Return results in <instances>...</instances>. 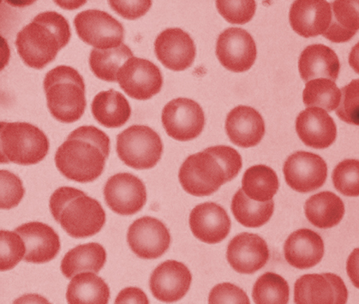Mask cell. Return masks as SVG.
Instances as JSON below:
<instances>
[{"mask_svg":"<svg viewBox=\"0 0 359 304\" xmlns=\"http://www.w3.org/2000/svg\"><path fill=\"white\" fill-rule=\"evenodd\" d=\"M109 153L110 139L105 132L95 126H82L57 148L55 164L65 178L90 183L102 174Z\"/></svg>","mask_w":359,"mask_h":304,"instance_id":"obj_1","label":"cell"},{"mask_svg":"<svg viewBox=\"0 0 359 304\" xmlns=\"http://www.w3.org/2000/svg\"><path fill=\"white\" fill-rule=\"evenodd\" d=\"M72 33L69 22L55 11L38 14L18 34L15 45L22 60L29 67L41 70L56 59L69 43Z\"/></svg>","mask_w":359,"mask_h":304,"instance_id":"obj_2","label":"cell"},{"mask_svg":"<svg viewBox=\"0 0 359 304\" xmlns=\"http://www.w3.org/2000/svg\"><path fill=\"white\" fill-rule=\"evenodd\" d=\"M50 210L62 228L74 238L95 236L106 223L105 211L97 200L72 187H61L53 192Z\"/></svg>","mask_w":359,"mask_h":304,"instance_id":"obj_3","label":"cell"},{"mask_svg":"<svg viewBox=\"0 0 359 304\" xmlns=\"http://www.w3.org/2000/svg\"><path fill=\"white\" fill-rule=\"evenodd\" d=\"M43 84L46 103L54 118L72 124L82 118L87 106L86 91L79 71L60 65L46 73Z\"/></svg>","mask_w":359,"mask_h":304,"instance_id":"obj_4","label":"cell"},{"mask_svg":"<svg viewBox=\"0 0 359 304\" xmlns=\"http://www.w3.org/2000/svg\"><path fill=\"white\" fill-rule=\"evenodd\" d=\"M0 139L3 164L36 165L45 159L49 150L45 133L29 123L2 122Z\"/></svg>","mask_w":359,"mask_h":304,"instance_id":"obj_5","label":"cell"},{"mask_svg":"<svg viewBox=\"0 0 359 304\" xmlns=\"http://www.w3.org/2000/svg\"><path fill=\"white\" fill-rule=\"evenodd\" d=\"M163 144L149 126L133 125L117 137V153L123 163L136 170H147L159 163Z\"/></svg>","mask_w":359,"mask_h":304,"instance_id":"obj_6","label":"cell"},{"mask_svg":"<svg viewBox=\"0 0 359 304\" xmlns=\"http://www.w3.org/2000/svg\"><path fill=\"white\" fill-rule=\"evenodd\" d=\"M179 179L184 190L195 196L214 194L229 182L221 163L206 149L184 160L180 169Z\"/></svg>","mask_w":359,"mask_h":304,"instance_id":"obj_7","label":"cell"},{"mask_svg":"<svg viewBox=\"0 0 359 304\" xmlns=\"http://www.w3.org/2000/svg\"><path fill=\"white\" fill-rule=\"evenodd\" d=\"M74 25L80 39L96 49L116 48L123 44V25L105 11H82L76 15Z\"/></svg>","mask_w":359,"mask_h":304,"instance_id":"obj_8","label":"cell"},{"mask_svg":"<svg viewBox=\"0 0 359 304\" xmlns=\"http://www.w3.org/2000/svg\"><path fill=\"white\" fill-rule=\"evenodd\" d=\"M161 120L168 136L181 141L196 139L205 125L202 107L187 98H177L168 102L162 111Z\"/></svg>","mask_w":359,"mask_h":304,"instance_id":"obj_9","label":"cell"},{"mask_svg":"<svg viewBox=\"0 0 359 304\" xmlns=\"http://www.w3.org/2000/svg\"><path fill=\"white\" fill-rule=\"evenodd\" d=\"M119 86L130 97L146 101L159 94L163 78L156 64L149 60L133 57L126 61L118 73Z\"/></svg>","mask_w":359,"mask_h":304,"instance_id":"obj_10","label":"cell"},{"mask_svg":"<svg viewBox=\"0 0 359 304\" xmlns=\"http://www.w3.org/2000/svg\"><path fill=\"white\" fill-rule=\"evenodd\" d=\"M127 241L135 255L142 259L153 260L167 252L171 236L159 219L147 216L137 219L130 225Z\"/></svg>","mask_w":359,"mask_h":304,"instance_id":"obj_11","label":"cell"},{"mask_svg":"<svg viewBox=\"0 0 359 304\" xmlns=\"http://www.w3.org/2000/svg\"><path fill=\"white\" fill-rule=\"evenodd\" d=\"M283 172L288 186L299 193L318 190L325 184L327 177L325 160L310 152L299 151L289 156Z\"/></svg>","mask_w":359,"mask_h":304,"instance_id":"obj_12","label":"cell"},{"mask_svg":"<svg viewBox=\"0 0 359 304\" xmlns=\"http://www.w3.org/2000/svg\"><path fill=\"white\" fill-rule=\"evenodd\" d=\"M216 55L226 70L245 72L249 71L256 61V42L245 29H226L218 38Z\"/></svg>","mask_w":359,"mask_h":304,"instance_id":"obj_13","label":"cell"},{"mask_svg":"<svg viewBox=\"0 0 359 304\" xmlns=\"http://www.w3.org/2000/svg\"><path fill=\"white\" fill-rule=\"evenodd\" d=\"M104 196L107 206L121 215L138 213L147 202L144 184L130 173H118L111 177L104 187Z\"/></svg>","mask_w":359,"mask_h":304,"instance_id":"obj_14","label":"cell"},{"mask_svg":"<svg viewBox=\"0 0 359 304\" xmlns=\"http://www.w3.org/2000/svg\"><path fill=\"white\" fill-rule=\"evenodd\" d=\"M347 298L348 292L344 282L334 273L304 275L295 283L296 303L344 304Z\"/></svg>","mask_w":359,"mask_h":304,"instance_id":"obj_15","label":"cell"},{"mask_svg":"<svg viewBox=\"0 0 359 304\" xmlns=\"http://www.w3.org/2000/svg\"><path fill=\"white\" fill-rule=\"evenodd\" d=\"M154 52L165 67L175 71L190 68L196 53L190 34L179 28H170L162 32L154 42Z\"/></svg>","mask_w":359,"mask_h":304,"instance_id":"obj_16","label":"cell"},{"mask_svg":"<svg viewBox=\"0 0 359 304\" xmlns=\"http://www.w3.org/2000/svg\"><path fill=\"white\" fill-rule=\"evenodd\" d=\"M192 276L187 265L177 261H167L154 269L149 287L161 302L180 301L190 290Z\"/></svg>","mask_w":359,"mask_h":304,"instance_id":"obj_17","label":"cell"},{"mask_svg":"<svg viewBox=\"0 0 359 304\" xmlns=\"http://www.w3.org/2000/svg\"><path fill=\"white\" fill-rule=\"evenodd\" d=\"M227 261L235 271L252 275L267 264V242L257 234L244 233L231 240L226 251Z\"/></svg>","mask_w":359,"mask_h":304,"instance_id":"obj_18","label":"cell"},{"mask_svg":"<svg viewBox=\"0 0 359 304\" xmlns=\"http://www.w3.org/2000/svg\"><path fill=\"white\" fill-rule=\"evenodd\" d=\"M333 18L329 2L323 0H299L292 4L289 21L297 34L304 38L326 33Z\"/></svg>","mask_w":359,"mask_h":304,"instance_id":"obj_19","label":"cell"},{"mask_svg":"<svg viewBox=\"0 0 359 304\" xmlns=\"http://www.w3.org/2000/svg\"><path fill=\"white\" fill-rule=\"evenodd\" d=\"M15 232L20 235L26 245L25 261L29 263H46L57 256L60 250L59 235L51 226L41 222H29L18 226Z\"/></svg>","mask_w":359,"mask_h":304,"instance_id":"obj_20","label":"cell"},{"mask_svg":"<svg viewBox=\"0 0 359 304\" xmlns=\"http://www.w3.org/2000/svg\"><path fill=\"white\" fill-rule=\"evenodd\" d=\"M190 227L200 241L210 244H219L229 235L231 219L222 207L214 202H205L191 211Z\"/></svg>","mask_w":359,"mask_h":304,"instance_id":"obj_21","label":"cell"},{"mask_svg":"<svg viewBox=\"0 0 359 304\" xmlns=\"http://www.w3.org/2000/svg\"><path fill=\"white\" fill-rule=\"evenodd\" d=\"M296 132L304 144L316 149L330 147L337 137L334 119L319 107L301 111L296 119Z\"/></svg>","mask_w":359,"mask_h":304,"instance_id":"obj_22","label":"cell"},{"mask_svg":"<svg viewBox=\"0 0 359 304\" xmlns=\"http://www.w3.org/2000/svg\"><path fill=\"white\" fill-rule=\"evenodd\" d=\"M226 132L233 144L252 148L260 144L265 134V123L256 109L247 106L235 107L227 115Z\"/></svg>","mask_w":359,"mask_h":304,"instance_id":"obj_23","label":"cell"},{"mask_svg":"<svg viewBox=\"0 0 359 304\" xmlns=\"http://www.w3.org/2000/svg\"><path fill=\"white\" fill-rule=\"evenodd\" d=\"M284 254L285 260L293 268H313L322 261L324 256L323 238L311 230H296L285 241Z\"/></svg>","mask_w":359,"mask_h":304,"instance_id":"obj_24","label":"cell"},{"mask_svg":"<svg viewBox=\"0 0 359 304\" xmlns=\"http://www.w3.org/2000/svg\"><path fill=\"white\" fill-rule=\"evenodd\" d=\"M299 70L304 82L325 78L335 83L341 70V64L334 50L325 45L315 44L309 46L301 53Z\"/></svg>","mask_w":359,"mask_h":304,"instance_id":"obj_25","label":"cell"},{"mask_svg":"<svg viewBox=\"0 0 359 304\" xmlns=\"http://www.w3.org/2000/svg\"><path fill=\"white\" fill-rule=\"evenodd\" d=\"M93 116L107 128H119L128 122L131 114L130 103L114 90L100 92L91 105Z\"/></svg>","mask_w":359,"mask_h":304,"instance_id":"obj_26","label":"cell"},{"mask_svg":"<svg viewBox=\"0 0 359 304\" xmlns=\"http://www.w3.org/2000/svg\"><path fill=\"white\" fill-rule=\"evenodd\" d=\"M304 212L312 225L321 229H330L342 221L345 205L333 192L323 191L307 200Z\"/></svg>","mask_w":359,"mask_h":304,"instance_id":"obj_27","label":"cell"},{"mask_svg":"<svg viewBox=\"0 0 359 304\" xmlns=\"http://www.w3.org/2000/svg\"><path fill=\"white\" fill-rule=\"evenodd\" d=\"M107 261L105 249L97 242L79 245L69 250L61 263V271L67 279L83 272L98 273Z\"/></svg>","mask_w":359,"mask_h":304,"instance_id":"obj_28","label":"cell"},{"mask_svg":"<svg viewBox=\"0 0 359 304\" xmlns=\"http://www.w3.org/2000/svg\"><path fill=\"white\" fill-rule=\"evenodd\" d=\"M333 18L323 34L334 43L349 41L359 30V1H334L331 5Z\"/></svg>","mask_w":359,"mask_h":304,"instance_id":"obj_29","label":"cell"},{"mask_svg":"<svg viewBox=\"0 0 359 304\" xmlns=\"http://www.w3.org/2000/svg\"><path fill=\"white\" fill-rule=\"evenodd\" d=\"M109 298V287L95 272L79 273L73 277L67 288L69 303H107Z\"/></svg>","mask_w":359,"mask_h":304,"instance_id":"obj_30","label":"cell"},{"mask_svg":"<svg viewBox=\"0 0 359 304\" xmlns=\"http://www.w3.org/2000/svg\"><path fill=\"white\" fill-rule=\"evenodd\" d=\"M279 188V179L272 168L264 165H253L245 172L242 190L254 201H271Z\"/></svg>","mask_w":359,"mask_h":304,"instance_id":"obj_31","label":"cell"},{"mask_svg":"<svg viewBox=\"0 0 359 304\" xmlns=\"http://www.w3.org/2000/svg\"><path fill=\"white\" fill-rule=\"evenodd\" d=\"M275 210V202L254 201L241 188L231 200V212L241 225L249 228H257L271 219Z\"/></svg>","mask_w":359,"mask_h":304,"instance_id":"obj_32","label":"cell"},{"mask_svg":"<svg viewBox=\"0 0 359 304\" xmlns=\"http://www.w3.org/2000/svg\"><path fill=\"white\" fill-rule=\"evenodd\" d=\"M133 57V52L125 44L111 49L94 48L90 53V67L96 78L106 82H118L119 70Z\"/></svg>","mask_w":359,"mask_h":304,"instance_id":"obj_33","label":"cell"},{"mask_svg":"<svg viewBox=\"0 0 359 304\" xmlns=\"http://www.w3.org/2000/svg\"><path fill=\"white\" fill-rule=\"evenodd\" d=\"M303 101L308 107H319L326 111L337 110L341 101V90L330 79L311 80L303 92Z\"/></svg>","mask_w":359,"mask_h":304,"instance_id":"obj_34","label":"cell"},{"mask_svg":"<svg viewBox=\"0 0 359 304\" xmlns=\"http://www.w3.org/2000/svg\"><path fill=\"white\" fill-rule=\"evenodd\" d=\"M288 283L283 277L273 272H266L255 283L252 296L254 302L285 304L289 301Z\"/></svg>","mask_w":359,"mask_h":304,"instance_id":"obj_35","label":"cell"},{"mask_svg":"<svg viewBox=\"0 0 359 304\" xmlns=\"http://www.w3.org/2000/svg\"><path fill=\"white\" fill-rule=\"evenodd\" d=\"M333 183L342 195L359 196V160H345L339 163L333 172Z\"/></svg>","mask_w":359,"mask_h":304,"instance_id":"obj_36","label":"cell"},{"mask_svg":"<svg viewBox=\"0 0 359 304\" xmlns=\"http://www.w3.org/2000/svg\"><path fill=\"white\" fill-rule=\"evenodd\" d=\"M1 265L2 272L11 270L17 265L26 255V245L22 237L18 233L1 230Z\"/></svg>","mask_w":359,"mask_h":304,"instance_id":"obj_37","label":"cell"},{"mask_svg":"<svg viewBox=\"0 0 359 304\" xmlns=\"http://www.w3.org/2000/svg\"><path fill=\"white\" fill-rule=\"evenodd\" d=\"M341 101L337 116L349 125L359 126V79L341 88Z\"/></svg>","mask_w":359,"mask_h":304,"instance_id":"obj_38","label":"cell"},{"mask_svg":"<svg viewBox=\"0 0 359 304\" xmlns=\"http://www.w3.org/2000/svg\"><path fill=\"white\" fill-rule=\"evenodd\" d=\"M216 7L222 16L230 24L245 25L256 13L257 3L247 1H216Z\"/></svg>","mask_w":359,"mask_h":304,"instance_id":"obj_39","label":"cell"},{"mask_svg":"<svg viewBox=\"0 0 359 304\" xmlns=\"http://www.w3.org/2000/svg\"><path fill=\"white\" fill-rule=\"evenodd\" d=\"M1 176V209H11L21 202L25 191L20 179L6 170L0 172Z\"/></svg>","mask_w":359,"mask_h":304,"instance_id":"obj_40","label":"cell"},{"mask_svg":"<svg viewBox=\"0 0 359 304\" xmlns=\"http://www.w3.org/2000/svg\"><path fill=\"white\" fill-rule=\"evenodd\" d=\"M207 151L214 155L225 170L227 181L236 178L242 168V158L236 149L229 146H215L206 148Z\"/></svg>","mask_w":359,"mask_h":304,"instance_id":"obj_41","label":"cell"},{"mask_svg":"<svg viewBox=\"0 0 359 304\" xmlns=\"http://www.w3.org/2000/svg\"><path fill=\"white\" fill-rule=\"evenodd\" d=\"M210 303H250L242 289L230 283H222L213 288L208 298Z\"/></svg>","mask_w":359,"mask_h":304,"instance_id":"obj_42","label":"cell"},{"mask_svg":"<svg viewBox=\"0 0 359 304\" xmlns=\"http://www.w3.org/2000/svg\"><path fill=\"white\" fill-rule=\"evenodd\" d=\"M116 13L128 20H136L144 16L152 6L151 1H109Z\"/></svg>","mask_w":359,"mask_h":304,"instance_id":"obj_43","label":"cell"},{"mask_svg":"<svg viewBox=\"0 0 359 304\" xmlns=\"http://www.w3.org/2000/svg\"><path fill=\"white\" fill-rule=\"evenodd\" d=\"M116 303H149V299L141 289L128 287L123 289L115 300Z\"/></svg>","mask_w":359,"mask_h":304,"instance_id":"obj_44","label":"cell"},{"mask_svg":"<svg viewBox=\"0 0 359 304\" xmlns=\"http://www.w3.org/2000/svg\"><path fill=\"white\" fill-rule=\"evenodd\" d=\"M346 272L353 286L359 289V249H355L349 256Z\"/></svg>","mask_w":359,"mask_h":304,"instance_id":"obj_45","label":"cell"},{"mask_svg":"<svg viewBox=\"0 0 359 304\" xmlns=\"http://www.w3.org/2000/svg\"><path fill=\"white\" fill-rule=\"evenodd\" d=\"M349 64L353 70L359 74V41L350 53Z\"/></svg>","mask_w":359,"mask_h":304,"instance_id":"obj_46","label":"cell"}]
</instances>
